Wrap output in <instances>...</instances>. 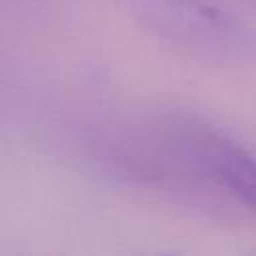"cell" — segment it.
Listing matches in <instances>:
<instances>
[{
	"label": "cell",
	"mask_w": 256,
	"mask_h": 256,
	"mask_svg": "<svg viewBox=\"0 0 256 256\" xmlns=\"http://www.w3.org/2000/svg\"><path fill=\"white\" fill-rule=\"evenodd\" d=\"M154 20L178 38L200 48L242 52L248 48V30L230 14L204 0H146Z\"/></svg>",
	"instance_id": "1"
},
{
	"label": "cell",
	"mask_w": 256,
	"mask_h": 256,
	"mask_svg": "<svg viewBox=\"0 0 256 256\" xmlns=\"http://www.w3.org/2000/svg\"><path fill=\"white\" fill-rule=\"evenodd\" d=\"M194 138L198 180L212 182L218 190L256 214V156L204 126H196Z\"/></svg>",
	"instance_id": "2"
}]
</instances>
